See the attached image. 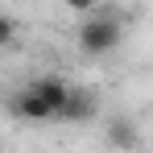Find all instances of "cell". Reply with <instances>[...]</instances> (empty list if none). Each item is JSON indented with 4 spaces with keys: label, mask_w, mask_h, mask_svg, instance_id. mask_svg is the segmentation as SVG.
Returning a JSON list of instances; mask_svg holds the SVG:
<instances>
[{
    "label": "cell",
    "mask_w": 153,
    "mask_h": 153,
    "mask_svg": "<svg viewBox=\"0 0 153 153\" xmlns=\"http://www.w3.org/2000/svg\"><path fill=\"white\" fill-rule=\"evenodd\" d=\"M13 33H17L13 13H4V8H0V46H8V42H13Z\"/></svg>",
    "instance_id": "5"
},
{
    "label": "cell",
    "mask_w": 153,
    "mask_h": 153,
    "mask_svg": "<svg viewBox=\"0 0 153 153\" xmlns=\"http://www.w3.org/2000/svg\"><path fill=\"white\" fill-rule=\"evenodd\" d=\"M124 25H128L124 8H116V4H95L91 17H83V25H79V33H75L79 50L87 54V58H108V54L124 42Z\"/></svg>",
    "instance_id": "1"
},
{
    "label": "cell",
    "mask_w": 153,
    "mask_h": 153,
    "mask_svg": "<svg viewBox=\"0 0 153 153\" xmlns=\"http://www.w3.org/2000/svg\"><path fill=\"white\" fill-rule=\"evenodd\" d=\"M25 87L54 112V120H62V112H66V103H71V91H75V83H66L62 75H37V79H29Z\"/></svg>",
    "instance_id": "2"
},
{
    "label": "cell",
    "mask_w": 153,
    "mask_h": 153,
    "mask_svg": "<svg viewBox=\"0 0 153 153\" xmlns=\"http://www.w3.org/2000/svg\"><path fill=\"white\" fill-rule=\"evenodd\" d=\"M95 112H100L95 91H91V87H75V91H71V103H66V112H62V124H91Z\"/></svg>",
    "instance_id": "4"
},
{
    "label": "cell",
    "mask_w": 153,
    "mask_h": 153,
    "mask_svg": "<svg viewBox=\"0 0 153 153\" xmlns=\"http://www.w3.org/2000/svg\"><path fill=\"white\" fill-rule=\"evenodd\" d=\"M103 141H108L112 149H120V153H132L141 145V132H137V124H132L128 116H108V120H103Z\"/></svg>",
    "instance_id": "3"
}]
</instances>
